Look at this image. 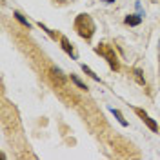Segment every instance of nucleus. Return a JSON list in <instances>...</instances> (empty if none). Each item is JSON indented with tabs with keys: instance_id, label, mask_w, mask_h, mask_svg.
Listing matches in <instances>:
<instances>
[{
	"instance_id": "1",
	"label": "nucleus",
	"mask_w": 160,
	"mask_h": 160,
	"mask_svg": "<svg viewBox=\"0 0 160 160\" xmlns=\"http://www.w3.org/2000/svg\"><path fill=\"white\" fill-rule=\"evenodd\" d=\"M73 29L77 31V35H78L82 40L91 42L95 31H97V26H95V20L91 18V15L80 13V15H77V18L73 22Z\"/></svg>"
},
{
	"instance_id": "2",
	"label": "nucleus",
	"mask_w": 160,
	"mask_h": 160,
	"mask_svg": "<svg viewBox=\"0 0 160 160\" xmlns=\"http://www.w3.org/2000/svg\"><path fill=\"white\" fill-rule=\"evenodd\" d=\"M95 53L100 55L102 58L106 60L113 71H120V60H118V57H117L113 46H109L108 42H100L98 46H95Z\"/></svg>"
},
{
	"instance_id": "3",
	"label": "nucleus",
	"mask_w": 160,
	"mask_h": 160,
	"mask_svg": "<svg viewBox=\"0 0 160 160\" xmlns=\"http://www.w3.org/2000/svg\"><path fill=\"white\" fill-rule=\"evenodd\" d=\"M133 111L137 113V117H138V118L142 120V122H144V124H146V126H148V128L153 131V133H158V124H157L155 120L151 118L149 115H148L146 111L142 109V108H133Z\"/></svg>"
},
{
	"instance_id": "4",
	"label": "nucleus",
	"mask_w": 160,
	"mask_h": 160,
	"mask_svg": "<svg viewBox=\"0 0 160 160\" xmlns=\"http://www.w3.org/2000/svg\"><path fill=\"white\" fill-rule=\"evenodd\" d=\"M48 73H49L51 84H53L55 88H62V86L66 84V80H68V78H66V75H64V73L58 69V68H55V66H51Z\"/></svg>"
},
{
	"instance_id": "5",
	"label": "nucleus",
	"mask_w": 160,
	"mask_h": 160,
	"mask_svg": "<svg viewBox=\"0 0 160 160\" xmlns=\"http://www.w3.org/2000/svg\"><path fill=\"white\" fill-rule=\"evenodd\" d=\"M58 42H60V48L66 51V53L69 55L71 58H75V60L78 58V55H77V51H75V48H73V44H71L69 40H68V37H64V35H62Z\"/></svg>"
},
{
	"instance_id": "6",
	"label": "nucleus",
	"mask_w": 160,
	"mask_h": 160,
	"mask_svg": "<svg viewBox=\"0 0 160 160\" xmlns=\"http://www.w3.org/2000/svg\"><path fill=\"white\" fill-rule=\"evenodd\" d=\"M124 24L126 26H140L142 24V15H137V13H131L124 18Z\"/></svg>"
},
{
	"instance_id": "7",
	"label": "nucleus",
	"mask_w": 160,
	"mask_h": 160,
	"mask_svg": "<svg viewBox=\"0 0 160 160\" xmlns=\"http://www.w3.org/2000/svg\"><path fill=\"white\" fill-rule=\"evenodd\" d=\"M37 26H38L40 29L44 31V33H46V35H48V37H49L51 40H55V42H57V40H60V37H62L60 33H55V31H53V29H49V28H48L46 24H42V22H38Z\"/></svg>"
},
{
	"instance_id": "8",
	"label": "nucleus",
	"mask_w": 160,
	"mask_h": 160,
	"mask_svg": "<svg viewBox=\"0 0 160 160\" xmlns=\"http://www.w3.org/2000/svg\"><path fill=\"white\" fill-rule=\"evenodd\" d=\"M69 80L73 82V84H75V86H77V88H78V89H82V91H89V88H88V86H86V84H84V82H82L78 77H77V75H73V73H71V75H69Z\"/></svg>"
},
{
	"instance_id": "9",
	"label": "nucleus",
	"mask_w": 160,
	"mask_h": 160,
	"mask_svg": "<svg viewBox=\"0 0 160 160\" xmlns=\"http://www.w3.org/2000/svg\"><path fill=\"white\" fill-rule=\"evenodd\" d=\"M131 73H133L135 80L138 82L140 86H146V78H144V73H142V69H138V68H133V69H131Z\"/></svg>"
},
{
	"instance_id": "10",
	"label": "nucleus",
	"mask_w": 160,
	"mask_h": 160,
	"mask_svg": "<svg viewBox=\"0 0 160 160\" xmlns=\"http://www.w3.org/2000/svg\"><path fill=\"white\" fill-rule=\"evenodd\" d=\"M13 17H15V18L18 20V22L22 24V26H24V28H28V29H31V24L28 22V18H26V17H24V15H22L20 11H13Z\"/></svg>"
},
{
	"instance_id": "11",
	"label": "nucleus",
	"mask_w": 160,
	"mask_h": 160,
	"mask_svg": "<svg viewBox=\"0 0 160 160\" xmlns=\"http://www.w3.org/2000/svg\"><path fill=\"white\" fill-rule=\"evenodd\" d=\"M82 71H84V73H86V75H88L89 78H93V80H95V82H100V77H98V75H97V73H95L93 69H91L89 66H86V64H82Z\"/></svg>"
},
{
	"instance_id": "12",
	"label": "nucleus",
	"mask_w": 160,
	"mask_h": 160,
	"mask_svg": "<svg viewBox=\"0 0 160 160\" xmlns=\"http://www.w3.org/2000/svg\"><path fill=\"white\" fill-rule=\"evenodd\" d=\"M111 113H113V115H115V118H117V120L120 122V126H124V128H128V120L124 118V115H122V113H120L118 109H115V108H113V109H111Z\"/></svg>"
},
{
	"instance_id": "13",
	"label": "nucleus",
	"mask_w": 160,
	"mask_h": 160,
	"mask_svg": "<svg viewBox=\"0 0 160 160\" xmlns=\"http://www.w3.org/2000/svg\"><path fill=\"white\" fill-rule=\"evenodd\" d=\"M102 2H106V4H115L117 0H102Z\"/></svg>"
}]
</instances>
